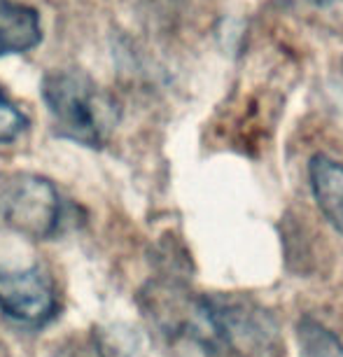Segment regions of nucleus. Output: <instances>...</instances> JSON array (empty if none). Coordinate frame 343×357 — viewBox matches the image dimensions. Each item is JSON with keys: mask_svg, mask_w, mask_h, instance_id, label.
<instances>
[{"mask_svg": "<svg viewBox=\"0 0 343 357\" xmlns=\"http://www.w3.org/2000/svg\"><path fill=\"white\" fill-rule=\"evenodd\" d=\"M204 348L227 357H280L278 322L245 294H204Z\"/></svg>", "mask_w": 343, "mask_h": 357, "instance_id": "nucleus-2", "label": "nucleus"}, {"mask_svg": "<svg viewBox=\"0 0 343 357\" xmlns=\"http://www.w3.org/2000/svg\"><path fill=\"white\" fill-rule=\"evenodd\" d=\"M308 3L318 5V8H327V5H332V3H336V0H308Z\"/></svg>", "mask_w": 343, "mask_h": 357, "instance_id": "nucleus-9", "label": "nucleus"}, {"mask_svg": "<svg viewBox=\"0 0 343 357\" xmlns=\"http://www.w3.org/2000/svg\"><path fill=\"white\" fill-rule=\"evenodd\" d=\"M301 357H343V343L332 329L313 318H301L297 327Z\"/></svg>", "mask_w": 343, "mask_h": 357, "instance_id": "nucleus-7", "label": "nucleus"}, {"mask_svg": "<svg viewBox=\"0 0 343 357\" xmlns=\"http://www.w3.org/2000/svg\"><path fill=\"white\" fill-rule=\"evenodd\" d=\"M0 313L24 327H43L59 313L52 278L38 266L0 271Z\"/></svg>", "mask_w": 343, "mask_h": 357, "instance_id": "nucleus-4", "label": "nucleus"}, {"mask_svg": "<svg viewBox=\"0 0 343 357\" xmlns=\"http://www.w3.org/2000/svg\"><path fill=\"white\" fill-rule=\"evenodd\" d=\"M29 129V117L0 89V145L12 143Z\"/></svg>", "mask_w": 343, "mask_h": 357, "instance_id": "nucleus-8", "label": "nucleus"}, {"mask_svg": "<svg viewBox=\"0 0 343 357\" xmlns=\"http://www.w3.org/2000/svg\"><path fill=\"white\" fill-rule=\"evenodd\" d=\"M43 40V24L36 8L19 0H0V56L26 54Z\"/></svg>", "mask_w": 343, "mask_h": 357, "instance_id": "nucleus-5", "label": "nucleus"}, {"mask_svg": "<svg viewBox=\"0 0 343 357\" xmlns=\"http://www.w3.org/2000/svg\"><path fill=\"white\" fill-rule=\"evenodd\" d=\"M0 218L31 241H47L63 231L68 206L52 180L36 173H15L0 183Z\"/></svg>", "mask_w": 343, "mask_h": 357, "instance_id": "nucleus-3", "label": "nucleus"}, {"mask_svg": "<svg viewBox=\"0 0 343 357\" xmlns=\"http://www.w3.org/2000/svg\"><path fill=\"white\" fill-rule=\"evenodd\" d=\"M308 180L320 213L336 231L343 234V161L315 154L308 164Z\"/></svg>", "mask_w": 343, "mask_h": 357, "instance_id": "nucleus-6", "label": "nucleus"}, {"mask_svg": "<svg viewBox=\"0 0 343 357\" xmlns=\"http://www.w3.org/2000/svg\"><path fill=\"white\" fill-rule=\"evenodd\" d=\"M43 100L59 138L103 147L117 124L114 100L82 70L61 68L43 77Z\"/></svg>", "mask_w": 343, "mask_h": 357, "instance_id": "nucleus-1", "label": "nucleus"}]
</instances>
